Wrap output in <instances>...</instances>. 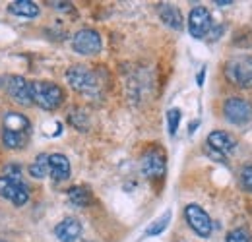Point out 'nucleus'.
I'll use <instances>...</instances> for the list:
<instances>
[{
	"label": "nucleus",
	"mask_w": 252,
	"mask_h": 242,
	"mask_svg": "<svg viewBox=\"0 0 252 242\" xmlns=\"http://www.w3.org/2000/svg\"><path fill=\"white\" fill-rule=\"evenodd\" d=\"M66 80H68L72 90L82 93V95L97 97L101 93V80H99V76L95 74L94 70H90L88 66H82V64L70 66L66 70Z\"/></svg>",
	"instance_id": "f257e3e1"
},
{
	"label": "nucleus",
	"mask_w": 252,
	"mask_h": 242,
	"mask_svg": "<svg viewBox=\"0 0 252 242\" xmlns=\"http://www.w3.org/2000/svg\"><path fill=\"white\" fill-rule=\"evenodd\" d=\"M33 103L45 111H57L64 101V91L53 82H32Z\"/></svg>",
	"instance_id": "f03ea898"
},
{
	"label": "nucleus",
	"mask_w": 252,
	"mask_h": 242,
	"mask_svg": "<svg viewBox=\"0 0 252 242\" xmlns=\"http://www.w3.org/2000/svg\"><path fill=\"white\" fill-rule=\"evenodd\" d=\"M225 76L239 88H252V57H235L227 62Z\"/></svg>",
	"instance_id": "7ed1b4c3"
},
{
	"label": "nucleus",
	"mask_w": 252,
	"mask_h": 242,
	"mask_svg": "<svg viewBox=\"0 0 252 242\" xmlns=\"http://www.w3.org/2000/svg\"><path fill=\"white\" fill-rule=\"evenodd\" d=\"M185 217H187L189 227L198 237H202V239H210L212 237L214 225H212V219H210V215L206 213L204 208H200L198 204H189L185 208Z\"/></svg>",
	"instance_id": "20e7f679"
},
{
	"label": "nucleus",
	"mask_w": 252,
	"mask_h": 242,
	"mask_svg": "<svg viewBox=\"0 0 252 242\" xmlns=\"http://www.w3.org/2000/svg\"><path fill=\"white\" fill-rule=\"evenodd\" d=\"M0 196L10 200L14 206H26L30 200V190L22 182V179L0 177Z\"/></svg>",
	"instance_id": "39448f33"
},
{
	"label": "nucleus",
	"mask_w": 252,
	"mask_h": 242,
	"mask_svg": "<svg viewBox=\"0 0 252 242\" xmlns=\"http://www.w3.org/2000/svg\"><path fill=\"white\" fill-rule=\"evenodd\" d=\"M165 169H167L165 153L161 151L159 148H152V150H148L144 153V157H142V173H144L146 179H152V181L163 179Z\"/></svg>",
	"instance_id": "423d86ee"
},
{
	"label": "nucleus",
	"mask_w": 252,
	"mask_h": 242,
	"mask_svg": "<svg viewBox=\"0 0 252 242\" xmlns=\"http://www.w3.org/2000/svg\"><path fill=\"white\" fill-rule=\"evenodd\" d=\"M72 49L78 55H97L101 51V35L95 30H80L72 39Z\"/></svg>",
	"instance_id": "0eeeda50"
},
{
	"label": "nucleus",
	"mask_w": 252,
	"mask_h": 242,
	"mask_svg": "<svg viewBox=\"0 0 252 242\" xmlns=\"http://www.w3.org/2000/svg\"><path fill=\"white\" fill-rule=\"evenodd\" d=\"M6 91L10 93V97L20 103L22 107H30L33 105V93H32V82H28L22 76H8L6 78Z\"/></svg>",
	"instance_id": "6e6552de"
},
{
	"label": "nucleus",
	"mask_w": 252,
	"mask_h": 242,
	"mask_svg": "<svg viewBox=\"0 0 252 242\" xmlns=\"http://www.w3.org/2000/svg\"><path fill=\"white\" fill-rule=\"evenodd\" d=\"M212 30V14L204 6L192 8L189 14V31L194 39H204Z\"/></svg>",
	"instance_id": "1a4fd4ad"
},
{
	"label": "nucleus",
	"mask_w": 252,
	"mask_h": 242,
	"mask_svg": "<svg viewBox=\"0 0 252 242\" xmlns=\"http://www.w3.org/2000/svg\"><path fill=\"white\" fill-rule=\"evenodd\" d=\"M223 113H225V119L233 124H247L252 119V105L245 99L233 97L225 101Z\"/></svg>",
	"instance_id": "9d476101"
},
{
	"label": "nucleus",
	"mask_w": 252,
	"mask_h": 242,
	"mask_svg": "<svg viewBox=\"0 0 252 242\" xmlns=\"http://www.w3.org/2000/svg\"><path fill=\"white\" fill-rule=\"evenodd\" d=\"M80 235H82V223L74 217H66L55 227V237L61 242H76Z\"/></svg>",
	"instance_id": "9b49d317"
},
{
	"label": "nucleus",
	"mask_w": 252,
	"mask_h": 242,
	"mask_svg": "<svg viewBox=\"0 0 252 242\" xmlns=\"http://www.w3.org/2000/svg\"><path fill=\"white\" fill-rule=\"evenodd\" d=\"M208 148L214 150L218 155H227V153L233 151L237 148V140L231 134L218 130V132H212L208 136Z\"/></svg>",
	"instance_id": "f8f14e48"
},
{
	"label": "nucleus",
	"mask_w": 252,
	"mask_h": 242,
	"mask_svg": "<svg viewBox=\"0 0 252 242\" xmlns=\"http://www.w3.org/2000/svg\"><path fill=\"white\" fill-rule=\"evenodd\" d=\"M49 175L55 181H66L70 177V161L63 153H53L49 155Z\"/></svg>",
	"instance_id": "ddd939ff"
},
{
	"label": "nucleus",
	"mask_w": 252,
	"mask_h": 242,
	"mask_svg": "<svg viewBox=\"0 0 252 242\" xmlns=\"http://www.w3.org/2000/svg\"><path fill=\"white\" fill-rule=\"evenodd\" d=\"M159 16L163 20V24H167L173 30H183V14L179 8H175L173 4H161L159 6Z\"/></svg>",
	"instance_id": "4468645a"
},
{
	"label": "nucleus",
	"mask_w": 252,
	"mask_h": 242,
	"mask_svg": "<svg viewBox=\"0 0 252 242\" xmlns=\"http://www.w3.org/2000/svg\"><path fill=\"white\" fill-rule=\"evenodd\" d=\"M4 130L16 132V134H30V121L20 113H6L4 117Z\"/></svg>",
	"instance_id": "2eb2a0df"
},
{
	"label": "nucleus",
	"mask_w": 252,
	"mask_h": 242,
	"mask_svg": "<svg viewBox=\"0 0 252 242\" xmlns=\"http://www.w3.org/2000/svg\"><path fill=\"white\" fill-rule=\"evenodd\" d=\"M8 10L20 18H37L39 16V6L32 0H16L8 6Z\"/></svg>",
	"instance_id": "dca6fc26"
},
{
	"label": "nucleus",
	"mask_w": 252,
	"mask_h": 242,
	"mask_svg": "<svg viewBox=\"0 0 252 242\" xmlns=\"http://www.w3.org/2000/svg\"><path fill=\"white\" fill-rule=\"evenodd\" d=\"M68 200L78 208H86L92 202V192L86 186H72L68 190Z\"/></svg>",
	"instance_id": "f3484780"
},
{
	"label": "nucleus",
	"mask_w": 252,
	"mask_h": 242,
	"mask_svg": "<svg viewBox=\"0 0 252 242\" xmlns=\"http://www.w3.org/2000/svg\"><path fill=\"white\" fill-rule=\"evenodd\" d=\"M28 138H30V134H16V132H8V130L2 132V142L8 150H22L28 144Z\"/></svg>",
	"instance_id": "a211bd4d"
},
{
	"label": "nucleus",
	"mask_w": 252,
	"mask_h": 242,
	"mask_svg": "<svg viewBox=\"0 0 252 242\" xmlns=\"http://www.w3.org/2000/svg\"><path fill=\"white\" fill-rule=\"evenodd\" d=\"M30 175H32L33 179H43V177L49 175V155L47 153L37 155L35 163L30 165Z\"/></svg>",
	"instance_id": "6ab92c4d"
},
{
	"label": "nucleus",
	"mask_w": 252,
	"mask_h": 242,
	"mask_svg": "<svg viewBox=\"0 0 252 242\" xmlns=\"http://www.w3.org/2000/svg\"><path fill=\"white\" fill-rule=\"evenodd\" d=\"M169 221H171V212L167 210L161 217H158L156 221H152V225L146 229V237H158V235H161L169 227Z\"/></svg>",
	"instance_id": "aec40b11"
},
{
	"label": "nucleus",
	"mask_w": 252,
	"mask_h": 242,
	"mask_svg": "<svg viewBox=\"0 0 252 242\" xmlns=\"http://www.w3.org/2000/svg\"><path fill=\"white\" fill-rule=\"evenodd\" d=\"M181 117H183L181 109H169V111H167V126H169V134H171V136L177 134L179 124H181Z\"/></svg>",
	"instance_id": "412c9836"
},
{
	"label": "nucleus",
	"mask_w": 252,
	"mask_h": 242,
	"mask_svg": "<svg viewBox=\"0 0 252 242\" xmlns=\"http://www.w3.org/2000/svg\"><path fill=\"white\" fill-rule=\"evenodd\" d=\"M227 242H251L252 237H251V231L249 229H245V227H241V229H233L229 235H227Z\"/></svg>",
	"instance_id": "4be33fe9"
},
{
	"label": "nucleus",
	"mask_w": 252,
	"mask_h": 242,
	"mask_svg": "<svg viewBox=\"0 0 252 242\" xmlns=\"http://www.w3.org/2000/svg\"><path fill=\"white\" fill-rule=\"evenodd\" d=\"M243 184L247 190L252 192V167H245L243 169Z\"/></svg>",
	"instance_id": "5701e85b"
},
{
	"label": "nucleus",
	"mask_w": 252,
	"mask_h": 242,
	"mask_svg": "<svg viewBox=\"0 0 252 242\" xmlns=\"http://www.w3.org/2000/svg\"><path fill=\"white\" fill-rule=\"evenodd\" d=\"M204 74H206V70L202 68V72H200V76H198V86H202V84H204Z\"/></svg>",
	"instance_id": "b1692460"
},
{
	"label": "nucleus",
	"mask_w": 252,
	"mask_h": 242,
	"mask_svg": "<svg viewBox=\"0 0 252 242\" xmlns=\"http://www.w3.org/2000/svg\"><path fill=\"white\" fill-rule=\"evenodd\" d=\"M216 4H220V6H227V4H233L231 0H216Z\"/></svg>",
	"instance_id": "393cba45"
},
{
	"label": "nucleus",
	"mask_w": 252,
	"mask_h": 242,
	"mask_svg": "<svg viewBox=\"0 0 252 242\" xmlns=\"http://www.w3.org/2000/svg\"><path fill=\"white\" fill-rule=\"evenodd\" d=\"M0 242H8V241H2V239H0Z\"/></svg>",
	"instance_id": "a878e982"
}]
</instances>
